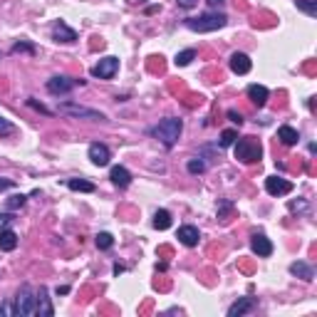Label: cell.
I'll list each match as a JSON object with an SVG mask.
<instances>
[{
  "mask_svg": "<svg viewBox=\"0 0 317 317\" xmlns=\"http://www.w3.org/2000/svg\"><path fill=\"white\" fill-rule=\"evenodd\" d=\"M230 211H233V204H230V201H221V204H218V218H221V221H228V213H230Z\"/></svg>",
  "mask_w": 317,
  "mask_h": 317,
  "instance_id": "obj_30",
  "label": "cell"
},
{
  "mask_svg": "<svg viewBox=\"0 0 317 317\" xmlns=\"http://www.w3.org/2000/svg\"><path fill=\"white\" fill-rule=\"evenodd\" d=\"M35 312V290L30 285H22L15 298V305H13V315L18 317H27Z\"/></svg>",
  "mask_w": 317,
  "mask_h": 317,
  "instance_id": "obj_4",
  "label": "cell"
},
{
  "mask_svg": "<svg viewBox=\"0 0 317 317\" xmlns=\"http://www.w3.org/2000/svg\"><path fill=\"white\" fill-rule=\"evenodd\" d=\"M305 208H307V204H305V201H293V204H290V211H293V213L305 211Z\"/></svg>",
  "mask_w": 317,
  "mask_h": 317,
  "instance_id": "obj_37",
  "label": "cell"
},
{
  "mask_svg": "<svg viewBox=\"0 0 317 317\" xmlns=\"http://www.w3.org/2000/svg\"><path fill=\"white\" fill-rule=\"evenodd\" d=\"M35 315H40V317L55 315V310L50 305V298H47V287H40L38 293H35Z\"/></svg>",
  "mask_w": 317,
  "mask_h": 317,
  "instance_id": "obj_8",
  "label": "cell"
},
{
  "mask_svg": "<svg viewBox=\"0 0 317 317\" xmlns=\"http://www.w3.org/2000/svg\"><path fill=\"white\" fill-rule=\"evenodd\" d=\"M263 156V147L258 139H253V136H243L236 141V159L243 161V164H255V161H261Z\"/></svg>",
  "mask_w": 317,
  "mask_h": 317,
  "instance_id": "obj_3",
  "label": "cell"
},
{
  "mask_svg": "<svg viewBox=\"0 0 317 317\" xmlns=\"http://www.w3.org/2000/svg\"><path fill=\"white\" fill-rule=\"evenodd\" d=\"M18 248V233L10 228L0 230V250H15Z\"/></svg>",
  "mask_w": 317,
  "mask_h": 317,
  "instance_id": "obj_18",
  "label": "cell"
},
{
  "mask_svg": "<svg viewBox=\"0 0 317 317\" xmlns=\"http://www.w3.org/2000/svg\"><path fill=\"white\" fill-rule=\"evenodd\" d=\"M265 191L270 196H285V193L293 191V184L285 181V179H278V176H270V179H265Z\"/></svg>",
  "mask_w": 317,
  "mask_h": 317,
  "instance_id": "obj_9",
  "label": "cell"
},
{
  "mask_svg": "<svg viewBox=\"0 0 317 317\" xmlns=\"http://www.w3.org/2000/svg\"><path fill=\"white\" fill-rule=\"evenodd\" d=\"M176 238H179V243H184L186 248H193V245H198V241H201V233H198L196 225H181L179 233H176Z\"/></svg>",
  "mask_w": 317,
  "mask_h": 317,
  "instance_id": "obj_10",
  "label": "cell"
},
{
  "mask_svg": "<svg viewBox=\"0 0 317 317\" xmlns=\"http://www.w3.org/2000/svg\"><path fill=\"white\" fill-rule=\"evenodd\" d=\"M290 273L293 275H298V278H302V280H315V270H312V265H307V263H302V261H298V263H293L290 265Z\"/></svg>",
  "mask_w": 317,
  "mask_h": 317,
  "instance_id": "obj_19",
  "label": "cell"
},
{
  "mask_svg": "<svg viewBox=\"0 0 317 317\" xmlns=\"http://www.w3.org/2000/svg\"><path fill=\"white\" fill-rule=\"evenodd\" d=\"M127 3H129V5H144L147 0H127Z\"/></svg>",
  "mask_w": 317,
  "mask_h": 317,
  "instance_id": "obj_42",
  "label": "cell"
},
{
  "mask_svg": "<svg viewBox=\"0 0 317 317\" xmlns=\"http://www.w3.org/2000/svg\"><path fill=\"white\" fill-rule=\"evenodd\" d=\"M278 139L285 144V147H295V144L300 141V134L293 129V127H287V124H285V127H280V129H278Z\"/></svg>",
  "mask_w": 317,
  "mask_h": 317,
  "instance_id": "obj_20",
  "label": "cell"
},
{
  "mask_svg": "<svg viewBox=\"0 0 317 317\" xmlns=\"http://www.w3.org/2000/svg\"><path fill=\"white\" fill-rule=\"evenodd\" d=\"M109 149L104 147V144H92L90 147V159H92V164H97V166H107L109 164Z\"/></svg>",
  "mask_w": 317,
  "mask_h": 317,
  "instance_id": "obj_14",
  "label": "cell"
},
{
  "mask_svg": "<svg viewBox=\"0 0 317 317\" xmlns=\"http://www.w3.org/2000/svg\"><path fill=\"white\" fill-rule=\"evenodd\" d=\"M168 225H171V213L168 211H156V216H154V228H159V230H166Z\"/></svg>",
  "mask_w": 317,
  "mask_h": 317,
  "instance_id": "obj_21",
  "label": "cell"
},
{
  "mask_svg": "<svg viewBox=\"0 0 317 317\" xmlns=\"http://www.w3.org/2000/svg\"><path fill=\"white\" fill-rule=\"evenodd\" d=\"M119 70V60L117 57H104L99 60L97 65L92 67V77H99V79H112Z\"/></svg>",
  "mask_w": 317,
  "mask_h": 317,
  "instance_id": "obj_7",
  "label": "cell"
},
{
  "mask_svg": "<svg viewBox=\"0 0 317 317\" xmlns=\"http://www.w3.org/2000/svg\"><path fill=\"white\" fill-rule=\"evenodd\" d=\"M13 221H15V216H13V213H0V230H3V228H8Z\"/></svg>",
  "mask_w": 317,
  "mask_h": 317,
  "instance_id": "obj_33",
  "label": "cell"
},
{
  "mask_svg": "<svg viewBox=\"0 0 317 317\" xmlns=\"http://www.w3.org/2000/svg\"><path fill=\"white\" fill-rule=\"evenodd\" d=\"M250 67H253V62H250L248 55H243V52H233V55H230V70H233L236 75H248Z\"/></svg>",
  "mask_w": 317,
  "mask_h": 317,
  "instance_id": "obj_13",
  "label": "cell"
},
{
  "mask_svg": "<svg viewBox=\"0 0 317 317\" xmlns=\"http://www.w3.org/2000/svg\"><path fill=\"white\" fill-rule=\"evenodd\" d=\"M13 52H15V55H18V52L35 55V45H33V42H15V45H13Z\"/></svg>",
  "mask_w": 317,
  "mask_h": 317,
  "instance_id": "obj_27",
  "label": "cell"
},
{
  "mask_svg": "<svg viewBox=\"0 0 317 317\" xmlns=\"http://www.w3.org/2000/svg\"><path fill=\"white\" fill-rule=\"evenodd\" d=\"M60 112L67 114V117H75V119H92V122H102V119H104L102 112L90 109V107H82V104H75V102H62V104H60Z\"/></svg>",
  "mask_w": 317,
  "mask_h": 317,
  "instance_id": "obj_5",
  "label": "cell"
},
{
  "mask_svg": "<svg viewBox=\"0 0 317 317\" xmlns=\"http://www.w3.org/2000/svg\"><path fill=\"white\" fill-rule=\"evenodd\" d=\"M70 293V287L67 285H62V287H57V295H67Z\"/></svg>",
  "mask_w": 317,
  "mask_h": 317,
  "instance_id": "obj_40",
  "label": "cell"
},
{
  "mask_svg": "<svg viewBox=\"0 0 317 317\" xmlns=\"http://www.w3.org/2000/svg\"><path fill=\"white\" fill-rule=\"evenodd\" d=\"M268 97H270V92H268V87H263V84H250V87H248V99H250L255 107H265Z\"/></svg>",
  "mask_w": 317,
  "mask_h": 317,
  "instance_id": "obj_15",
  "label": "cell"
},
{
  "mask_svg": "<svg viewBox=\"0 0 317 317\" xmlns=\"http://www.w3.org/2000/svg\"><path fill=\"white\" fill-rule=\"evenodd\" d=\"M13 134H15V127L8 119H0V136H13Z\"/></svg>",
  "mask_w": 317,
  "mask_h": 317,
  "instance_id": "obj_31",
  "label": "cell"
},
{
  "mask_svg": "<svg viewBox=\"0 0 317 317\" xmlns=\"http://www.w3.org/2000/svg\"><path fill=\"white\" fill-rule=\"evenodd\" d=\"M208 5H211V8H221V5H223V0H208Z\"/></svg>",
  "mask_w": 317,
  "mask_h": 317,
  "instance_id": "obj_41",
  "label": "cell"
},
{
  "mask_svg": "<svg viewBox=\"0 0 317 317\" xmlns=\"http://www.w3.org/2000/svg\"><path fill=\"white\" fill-rule=\"evenodd\" d=\"M67 186L72 188V191H84V193H92V191H94V184L84 181V179H70V181H67Z\"/></svg>",
  "mask_w": 317,
  "mask_h": 317,
  "instance_id": "obj_22",
  "label": "cell"
},
{
  "mask_svg": "<svg viewBox=\"0 0 317 317\" xmlns=\"http://www.w3.org/2000/svg\"><path fill=\"white\" fill-rule=\"evenodd\" d=\"M90 47H92V50L99 47V50H102V47H104V40H102V38H92V45H90Z\"/></svg>",
  "mask_w": 317,
  "mask_h": 317,
  "instance_id": "obj_39",
  "label": "cell"
},
{
  "mask_svg": "<svg viewBox=\"0 0 317 317\" xmlns=\"http://www.w3.org/2000/svg\"><path fill=\"white\" fill-rule=\"evenodd\" d=\"M77 84L82 87V84H84V79H72V77H52V79L47 82V92H50V94H67V92H72Z\"/></svg>",
  "mask_w": 317,
  "mask_h": 317,
  "instance_id": "obj_6",
  "label": "cell"
},
{
  "mask_svg": "<svg viewBox=\"0 0 317 317\" xmlns=\"http://www.w3.org/2000/svg\"><path fill=\"white\" fill-rule=\"evenodd\" d=\"M225 22H228V18H225L223 13H206L201 18H188L186 27L193 30V33H213V30L225 27Z\"/></svg>",
  "mask_w": 317,
  "mask_h": 317,
  "instance_id": "obj_2",
  "label": "cell"
},
{
  "mask_svg": "<svg viewBox=\"0 0 317 317\" xmlns=\"http://www.w3.org/2000/svg\"><path fill=\"white\" fill-rule=\"evenodd\" d=\"M52 38H55L57 42H77V33L72 27H67L62 20H55V22H52Z\"/></svg>",
  "mask_w": 317,
  "mask_h": 317,
  "instance_id": "obj_12",
  "label": "cell"
},
{
  "mask_svg": "<svg viewBox=\"0 0 317 317\" xmlns=\"http://www.w3.org/2000/svg\"><path fill=\"white\" fill-rule=\"evenodd\" d=\"M112 245H114L112 233H107V230H104V233H97V248H99V250H109Z\"/></svg>",
  "mask_w": 317,
  "mask_h": 317,
  "instance_id": "obj_24",
  "label": "cell"
},
{
  "mask_svg": "<svg viewBox=\"0 0 317 317\" xmlns=\"http://www.w3.org/2000/svg\"><path fill=\"white\" fill-rule=\"evenodd\" d=\"M250 248H253V253H255L258 258H268V255L273 253V243L268 241L263 233H253V238H250Z\"/></svg>",
  "mask_w": 317,
  "mask_h": 317,
  "instance_id": "obj_11",
  "label": "cell"
},
{
  "mask_svg": "<svg viewBox=\"0 0 317 317\" xmlns=\"http://www.w3.org/2000/svg\"><path fill=\"white\" fill-rule=\"evenodd\" d=\"M253 307H255V298H241L236 305L228 307V317H241L245 312H250Z\"/></svg>",
  "mask_w": 317,
  "mask_h": 317,
  "instance_id": "obj_16",
  "label": "cell"
},
{
  "mask_svg": "<svg viewBox=\"0 0 317 317\" xmlns=\"http://www.w3.org/2000/svg\"><path fill=\"white\" fill-rule=\"evenodd\" d=\"M15 186V181H10V179H0V191H8V188Z\"/></svg>",
  "mask_w": 317,
  "mask_h": 317,
  "instance_id": "obj_38",
  "label": "cell"
},
{
  "mask_svg": "<svg viewBox=\"0 0 317 317\" xmlns=\"http://www.w3.org/2000/svg\"><path fill=\"white\" fill-rule=\"evenodd\" d=\"M298 3V10H302L305 15L315 18L317 15V0H295Z\"/></svg>",
  "mask_w": 317,
  "mask_h": 317,
  "instance_id": "obj_23",
  "label": "cell"
},
{
  "mask_svg": "<svg viewBox=\"0 0 317 317\" xmlns=\"http://www.w3.org/2000/svg\"><path fill=\"white\" fill-rule=\"evenodd\" d=\"M186 168H188V174H204V171H206V164L201 161V159H191Z\"/></svg>",
  "mask_w": 317,
  "mask_h": 317,
  "instance_id": "obj_29",
  "label": "cell"
},
{
  "mask_svg": "<svg viewBox=\"0 0 317 317\" xmlns=\"http://www.w3.org/2000/svg\"><path fill=\"white\" fill-rule=\"evenodd\" d=\"M25 196L22 193H18V196H13V198H8V211H18V208H22L25 206Z\"/></svg>",
  "mask_w": 317,
  "mask_h": 317,
  "instance_id": "obj_28",
  "label": "cell"
},
{
  "mask_svg": "<svg viewBox=\"0 0 317 317\" xmlns=\"http://www.w3.org/2000/svg\"><path fill=\"white\" fill-rule=\"evenodd\" d=\"M228 119H230L233 124H238V127L243 124V114H238L236 109H230V112H228Z\"/></svg>",
  "mask_w": 317,
  "mask_h": 317,
  "instance_id": "obj_35",
  "label": "cell"
},
{
  "mask_svg": "<svg viewBox=\"0 0 317 317\" xmlns=\"http://www.w3.org/2000/svg\"><path fill=\"white\" fill-rule=\"evenodd\" d=\"M236 139H238V134H236V131L225 129L223 134H221V141H218V144H221V147H233V144H236Z\"/></svg>",
  "mask_w": 317,
  "mask_h": 317,
  "instance_id": "obj_26",
  "label": "cell"
},
{
  "mask_svg": "<svg viewBox=\"0 0 317 317\" xmlns=\"http://www.w3.org/2000/svg\"><path fill=\"white\" fill-rule=\"evenodd\" d=\"M109 179H112L114 186H119V188H127L131 184V174L124 166H114L112 174H109Z\"/></svg>",
  "mask_w": 317,
  "mask_h": 317,
  "instance_id": "obj_17",
  "label": "cell"
},
{
  "mask_svg": "<svg viewBox=\"0 0 317 317\" xmlns=\"http://www.w3.org/2000/svg\"><path fill=\"white\" fill-rule=\"evenodd\" d=\"M176 3H179V8H184V10H191V8L198 5V0H176Z\"/></svg>",
  "mask_w": 317,
  "mask_h": 317,
  "instance_id": "obj_36",
  "label": "cell"
},
{
  "mask_svg": "<svg viewBox=\"0 0 317 317\" xmlns=\"http://www.w3.org/2000/svg\"><path fill=\"white\" fill-rule=\"evenodd\" d=\"M181 129H184V122L181 119H174V117H168V119H164V122H159V127H154L151 129V134L164 144V147H174L176 141H179V136H181Z\"/></svg>",
  "mask_w": 317,
  "mask_h": 317,
  "instance_id": "obj_1",
  "label": "cell"
},
{
  "mask_svg": "<svg viewBox=\"0 0 317 317\" xmlns=\"http://www.w3.org/2000/svg\"><path fill=\"white\" fill-rule=\"evenodd\" d=\"M27 104H30L33 109H38V112H42V114H52L50 109H47V107H45V104H40V102H35V99H27Z\"/></svg>",
  "mask_w": 317,
  "mask_h": 317,
  "instance_id": "obj_34",
  "label": "cell"
},
{
  "mask_svg": "<svg viewBox=\"0 0 317 317\" xmlns=\"http://www.w3.org/2000/svg\"><path fill=\"white\" fill-rule=\"evenodd\" d=\"M193 57H196V50H184V52H179V55H176L174 62H176L179 67H186V65H191V60H193Z\"/></svg>",
  "mask_w": 317,
  "mask_h": 317,
  "instance_id": "obj_25",
  "label": "cell"
},
{
  "mask_svg": "<svg viewBox=\"0 0 317 317\" xmlns=\"http://www.w3.org/2000/svg\"><path fill=\"white\" fill-rule=\"evenodd\" d=\"M164 57L159 55V57H151V62H149V70L151 72H164V62H161Z\"/></svg>",
  "mask_w": 317,
  "mask_h": 317,
  "instance_id": "obj_32",
  "label": "cell"
}]
</instances>
